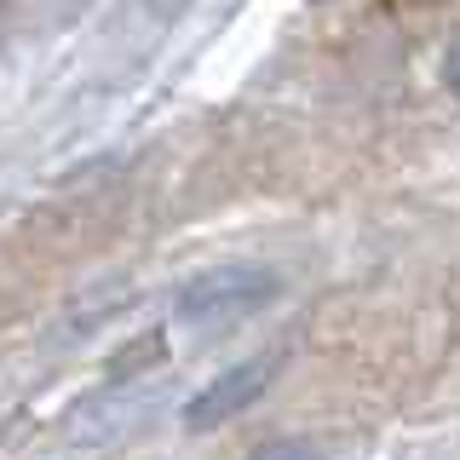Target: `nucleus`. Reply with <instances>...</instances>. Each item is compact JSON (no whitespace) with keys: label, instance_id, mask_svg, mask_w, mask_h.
Listing matches in <instances>:
<instances>
[{"label":"nucleus","instance_id":"nucleus-1","mask_svg":"<svg viewBox=\"0 0 460 460\" xmlns=\"http://www.w3.org/2000/svg\"><path fill=\"white\" fill-rule=\"evenodd\" d=\"M277 294V277L259 265H225V270H208V277H196L190 288L179 294V323H230V316L265 305V299Z\"/></svg>","mask_w":460,"mask_h":460},{"label":"nucleus","instance_id":"nucleus-2","mask_svg":"<svg viewBox=\"0 0 460 460\" xmlns=\"http://www.w3.org/2000/svg\"><path fill=\"white\" fill-rule=\"evenodd\" d=\"M277 368H282V357H253V363H236L230 374H219V380H213L201 397L184 402V426H190V431H208V426H219V420H236V414L253 409V397L277 380Z\"/></svg>","mask_w":460,"mask_h":460},{"label":"nucleus","instance_id":"nucleus-3","mask_svg":"<svg viewBox=\"0 0 460 460\" xmlns=\"http://www.w3.org/2000/svg\"><path fill=\"white\" fill-rule=\"evenodd\" d=\"M253 460H323V455L299 438H277V443H265V449H253Z\"/></svg>","mask_w":460,"mask_h":460},{"label":"nucleus","instance_id":"nucleus-4","mask_svg":"<svg viewBox=\"0 0 460 460\" xmlns=\"http://www.w3.org/2000/svg\"><path fill=\"white\" fill-rule=\"evenodd\" d=\"M443 81L460 93V35H455V47H449V58H443Z\"/></svg>","mask_w":460,"mask_h":460}]
</instances>
